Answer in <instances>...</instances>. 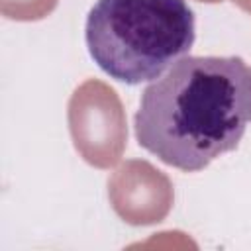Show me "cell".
Segmentation results:
<instances>
[{"label":"cell","instance_id":"obj_2","mask_svg":"<svg viewBox=\"0 0 251 251\" xmlns=\"http://www.w3.org/2000/svg\"><path fill=\"white\" fill-rule=\"evenodd\" d=\"M84 39L112 78L139 84L163 76L194 43V12L184 0H98Z\"/></svg>","mask_w":251,"mask_h":251},{"label":"cell","instance_id":"obj_7","mask_svg":"<svg viewBox=\"0 0 251 251\" xmlns=\"http://www.w3.org/2000/svg\"><path fill=\"white\" fill-rule=\"evenodd\" d=\"M200 2H222V0H200Z\"/></svg>","mask_w":251,"mask_h":251},{"label":"cell","instance_id":"obj_5","mask_svg":"<svg viewBox=\"0 0 251 251\" xmlns=\"http://www.w3.org/2000/svg\"><path fill=\"white\" fill-rule=\"evenodd\" d=\"M57 2L59 0H0V10L10 20L33 22L51 14Z\"/></svg>","mask_w":251,"mask_h":251},{"label":"cell","instance_id":"obj_4","mask_svg":"<svg viewBox=\"0 0 251 251\" xmlns=\"http://www.w3.org/2000/svg\"><path fill=\"white\" fill-rule=\"evenodd\" d=\"M108 198L114 212L131 226H151L167 218L175 190L165 173L147 161L122 163L108 178Z\"/></svg>","mask_w":251,"mask_h":251},{"label":"cell","instance_id":"obj_1","mask_svg":"<svg viewBox=\"0 0 251 251\" xmlns=\"http://www.w3.org/2000/svg\"><path fill=\"white\" fill-rule=\"evenodd\" d=\"M251 124V65L241 57H182L151 80L133 118L137 143L184 173L233 151Z\"/></svg>","mask_w":251,"mask_h":251},{"label":"cell","instance_id":"obj_3","mask_svg":"<svg viewBox=\"0 0 251 251\" xmlns=\"http://www.w3.org/2000/svg\"><path fill=\"white\" fill-rule=\"evenodd\" d=\"M69 131L78 155L96 169L114 167L127 145V122L120 96L98 78L84 80L69 100Z\"/></svg>","mask_w":251,"mask_h":251},{"label":"cell","instance_id":"obj_6","mask_svg":"<svg viewBox=\"0 0 251 251\" xmlns=\"http://www.w3.org/2000/svg\"><path fill=\"white\" fill-rule=\"evenodd\" d=\"M233 2H235L239 8H243L245 12H249V14H251V0H233Z\"/></svg>","mask_w":251,"mask_h":251}]
</instances>
